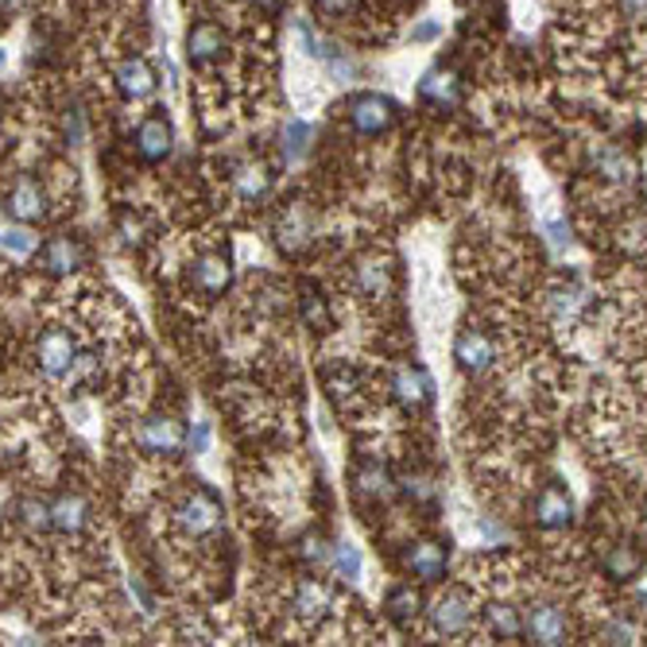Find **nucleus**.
Wrapping results in <instances>:
<instances>
[{
	"label": "nucleus",
	"mask_w": 647,
	"mask_h": 647,
	"mask_svg": "<svg viewBox=\"0 0 647 647\" xmlns=\"http://www.w3.org/2000/svg\"><path fill=\"white\" fill-rule=\"evenodd\" d=\"M225 51V32L218 24H210V20H202V24H194L187 32V59L194 66H205L213 63V59H222Z\"/></svg>",
	"instance_id": "nucleus-16"
},
{
	"label": "nucleus",
	"mask_w": 647,
	"mask_h": 647,
	"mask_svg": "<svg viewBox=\"0 0 647 647\" xmlns=\"http://www.w3.org/2000/svg\"><path fill=\"white\" fill-rule=\"evenodd\" d=\"M357 4H361V0H315L318 17H330V20H341V17H349V12H357Z\"/></svg>",
	"instance_id": "nucleus-32"
},
{
	"label": "nucleus",
	"mask_w": 647,
	"mask_h": 647,
	"mask_svg": "<svg viewBox=\"0 0 647 647\" xmlns=\"http://www.w3.org/2000/svg\"><path fill=\"white\" fill-rule=\"evenodd\" d=\"M253 4H261V9H276L279 0H253Z\"/></svg>",
	"instance_id": "nucleus-35"
},
{
	"label": "nucleus",
	"mask_w": 647,
	"mask_h": 647,
	"mask_svg": "<svg viewBox=\"0 0 647 647\" xmlns=\"http://www.w3.org/2000/svg\"><path fill=\"white\" fill-rule=\"evenodd\" d=\"M174 516H179V528L187 531V535H194V539L213 535V531L222 528V500L210 489H194L182 500Z\"/></svg>",
	"instance_id": "nucleus-2"
},
{
	"label": "nucleus",
	"mask_w": 647,
	"mask_h": 647,
	"mask_svg": "<svg viewBox=\"0 0 647 647\" xmlns=\"http://www.w3.org/2000/svg\"><path fill=\"white\" fill-rule=\"evenodd\" d=\"M426 616H431V632L435 636H462L474 624V597L454 585V590H446L435 605L426 608Z\"/></svg>",
	"instance_id": "nucleus-1"
},
{
	"label": "nucleus",
	"mask_w": 647,
	"mask_h": 647,
	"mask_svg": "<svg viewBox=\"0 0 647 647\" xmlns=\"http://www.w3.org/2000/svg\"><path fill=\"white\" fill-rule=\"evenodd\" d=\"M35 361H40V369L47 372V376H71L74 369H78V346H74V338L66 330H47L40 338V346H35Z\"/></svg>",
	"instance_id": "nucleus-6"
},
{
	"label": "nucleus",
	"mask_w": 647,
	"mask_h": 647,
	"mask_svg": "<svg viewBox=\"0 0 647 647\" xmlns=\"http://www.w3.org/2000/svg\"><path fill=\"white\" fill-rule=\"evenodd\" d=\"M566 632H570V621L562 613V605H554V601H535L523 613V636L531 644H543V647L566 644Z\"/></svg>",
	"instance_id": "nucleus-3"
},
{
	"label": "nucleus",
	"mask_w": 647,
	"mask_h": 647,
	"mask_svg": "<svg viewBox=\"0 0 647 647\" xmlns=\"http://www.w3.org/2000/svg\"><path fill=\"white\" fill-rule=\"evenodd\" d=\"M140 446L148 454H159V458H174L182 454V446L190 443V435L182 431V423H174L171 415H151L140 423Z\"/></svg>",
	"instance_id": "nucleus-5"
},
{
	"label": "nucleus",
	"mask_w": 647,
	"mask_h": 647,
	"mask_svg": "<svg viewBox=\"0 0 647 647\" xmlns=\"http://www.w3.org/2000/svg\"><path fill=\"white\" fill-rule=\"evenodd\" d=\"M117 89L128 97V102H144V97L156 94V71H151L140 55L125 59V63L117 66Z\"/></svg>",
	"instance_id": "nucleus-17"
},
{
	"label": "nucleus",
	"mask_w": 647,
	"mask_h": 647,
	"mask_svg": "<svg viewBox=\"0 0 647 647\" xmlns=\"http://www.w3.org/2000/svg\"><path fill=\"white\" fill-rule=\"evenodd\" d=\"M353 485H357V492L361 497H372V500H392L395 497V477H392V469L384 466V462H376V458H364L361 466L353 469Z\"/></svg>",
	"instance_id": "nucleus-15"
},
{
	"label": "nucleus",
	"mask_w": 647,
	"mask_h": 647,
	"mask_svg": "<svg viewBox=\"0 0 647 647\" xmlns=\"http://www.w3.org/2000/svg\"><path fill=\"white\" fill-rule=\"evenodd\" d=\"M171 144H174V128L163 113H148L136 128V151H140L144 163H163L171 156Z\"/></svg>",
	"instance_id": "nucleus-10"
},
{
	"label": "nucleus",
	"mask_w": 647,
	"mask_h": 647,
	"mask_svg": "<svg viewBox=\"0 0 647 647\" xmlns=\"http://www.w3.org/2000/svg\"><path fill=\"white\" fill-rule=\"evenodd\" d=\"M205 446H210V426H205V423H198L194 431H190V450H198V454H202Z\"/></svg>",
	"instance_id": "nucleus-34"
},
{
	"label": "nucleus",
	"mask_w": 647,
	"mask_h": 647,
	"mask_svg": "<svg viewBox=\"0 0 647 647\" xmlns=\"http://www.w3.org/2000/svg\"><path fill=\"white\" fill-rule=\"evenodd\" d=\"M333 574L346 577V582H357L361 577V551L353 543H333V559H330Z\"/></svg>",
	"instance_id": "nucleus-25"
},
{
	"label": "nucleus",
	"mask_w": 647,
	"mask_h": 647,
	"mask_svg": "<svg viewBox=\"0 0 647 647\" xmlns=\"http://www.w3.org/2000/svg\"><path fill=\"white\" fill-rule=\"evenodd\" d=\"M357 284H361V291H364V295L380 299V295L388 291V268H380L376 261H372V264H361V268H357Z\"/></svg>",
	"instance_id": "nucleus-27"
},
{
	"label": "nucleus",
	"mask_w": 647,
	"mask_h": 647,
	"mask_svg": "<svg viewBox=\"0 0 647 647\" xmlns=\"http://www.w3.org/2000/svg\"><path fill=\"white\" fill-rule=\"evenodd\" d=\"M418 97L431 102L435 109H454L458 105V78L450 71H431L418 86Z\"/></svg>",
	"instance_id": "nucleus-22"
},
{
	"label": "nucleus",
	"mask_w": 647,
	"mask_h": 647,
	"mask_svg": "<svg viewBox=\"0 0 647 647\" xmlns=\"http://www.w3.org/2000/svg\"><path fill=\"white\" fill-rule=\"evenodd\" d=\"M644 551H639L636 543H613L605 551V559H601V570H605L613 582H632V577H639V570H644Z\"/></svg>",
	"instance_id": "nucleus-19"
},
{
	"label": "nucleus",
	"mask_w": 647,
	"mask_h": 647,
	"mask_svg": "<svg viewBox=\"0 0 647 647\" xmlns=\"http://www.w3.org/2000/svg\"><path fill=\"white\" fill-rule=\"evenodd\" d=\"M431 376H426L418 364H403L400 372L392 376V395H395V403L400 407H407V411H423L426 403H431Z\"/></svg>",
	"instance_id": "nucleus-13"
},
{
	"label": "nucleus",
	"mask_w": 647,
	"mask_h": 647,
	"mask_svg": "<svg viewBox=\"0 0 647 647\" xmlns=\"http://www.w3.org/2000/svg\"><path fill=\"white\" fill-rule=\"evenodd\" d=\"M233 187H237V194L245 198V202H261L264 194H268L272 187V174L264 163H245L237 174H233Z\"/></svg>",
	"instance_id": "nucleus-23"
},
{
	"label": "nucleus",
	"mask_w": 647,
	"mask_h": 647,
	"mask_svg": "<svg viewBox=\"0 0 647 647\" xmlns=\"http://www.w3.org/2000/svg\"><path fill=\"white\" fill-rule=\"evenodd\" d=\"M20 9V0H4V12H17Z\"/></svg>",
	"instance_id": "nucleus-36"
},
{
	"label": "nucleus",
	"mask_w": 647,
	"mask_h": 647,
	"mask_svg": "<svg viewBox=\"0 0 647 647\" xmlns=\"http://www.w3.org/2000/svg\"><path fill=\"white\" fill-rule=\"evenodd\" d=\"M570 520H574V500H570V492L562 489V485H547L535 497V523L547 531H562V528H570Z\"/></svg>",
	"instance_id": "nucleus-14"
},
{
	"label": "nucleus",
	"mask_w": 647,
	"mask_h": 647,
	"mask_svg": "<svg viewBox=\"0 0 647 647\" xmlns=\"http://www.w3.org/2000/svg\"><path fill=\"white\" fill-rule=\"evenodd\" d=\"M4 210H9L12 222L40 225L43 218H47V194H43V187L35 179H20L17 187L9 190V198H4Z\"/></svg>",
	"instance_id": "nucleus-11"
},
{
	"label": "nucleus",
	"mask_w": 647,
	"mask_h": 647,
	"mask_svg": "<svg viewBox=\"0 0 647 647\" xmlns=\"http://www.w3.org/2000/svg\"><path fill=\"white\" fill-rule=\"evenodd\" d=\"M446 562H450V551L438 539H418V543H407V551H403V570L415 574L418 582H443Z\"/></svg>",
	"instance_id": "nucleus-7"
},
{
	"label": "nucleus",
	"mask_w": 647,
	"mask_h": 647,
	"mask_svg": "<svg viewBox=\"0 0 647 647\" xmlns=\"http://www.w3.org/2000/svg\"><path fill=\"white\" fill-rule=\"evenodd\" d=\"M454 361H458L462 372L477 376V372H485L492 361H497V346H492V338L485 330H477V326H466V330L454 338Z\"/></svg>",
	"instance_id": "nucleus-9"
},
{
	"label": "nucleus",
	"mask_w": 647,
	"mask_h": 647,
	"mask_svg": "<svg viewBox=\"0 0 647 647\" xmlns=\"http://www.w3.org/2000/svg\"><path fill=\"white\" fill-rule=\"evenodd\" d=\"M400 489H403V497L411 500V505H423V508H431L438 500V485L431 481V477H423V474H415V477H403L400 481Z\"/></svg>",
	"instance_id": "nucleus-26"
},
{
	"label": "nucleus",
	"mask_w": 647,
	"mask_h": 647,
	"mask_svg": "<svg viewBox=\"0 0 647 647\" xmlns=\"http://www.w3.org/2000/svg\"><path fill=\"white\" fill-rule=\"evenodd\" d=\"M346 117L361 136H380V132L392 128L395 105L388 102L384 94H353L349 97V105H346Z\"/></svg>",
	"instance_id": "nucleus-4"
},
{
	"label": "nucleus",
	"mask_w": 647,
	"mask_h": 647,
	"mask_svg": "<svg viewBox=\"0 0 647 647\" xmlns=\"http://www.w3.org/2000/svg\"><path fill=\"white\" fill-rule=\"evenodd\" d=\"M418 613H423V593L411 590V585H395V590H388V597H384L388 621L400 624V628H407Z\"/></svg>",
	"instance_id": "nucleus-20"
},
{
	"label": "nucleus",
	"mask_w": 647,
	"mask_h": 647,
	"mask_svg": "<svg viewBox=\"0 0 647 647\" xmlns=\"http://www.w3.org/2000/svg\"><path fill=\"white\" fill-rule=\"evenodd\" d=\"M35 248V237L28 233V225H12V230H4V256H28Z\"/></svg>",
	"instance_id": "nucleus-28"
},
{
	"label": "nucleus",
	"mask_w": 647,
	"mask_h": 647,
	"mask_svg": "<svg viewBox=\"0 0 647 647\" xmlns=\"http://www.w3.org/2000/svg\"><path fill=\"white\" fill-rule=\"evenodd\" d=\"M299 554H303V559H307V562H318V566H330L333 547L326 543L322 535H307V539H303V543H299Z\"/></svg>",
	"instance_id": "nucleus-29"
},
{
	"label": "nucleus",
	"mask_w": 647,
	"mask_h": 647,
	"mask_svg": "<svg viewBox=\"0 0 647 647\" xmlns=\"http://www.w3.org/2000/svg\"><path fill=\"white\" fill-rule=\"evenodd\" d=\"M303 310H307V322H310V326H326V322H330L322 295H315L310 287H303Z\"/></svg>",
	"instance_id": "nucleus-30"
},
{
	"label": "nucleus",
	"mask_w": 647,
	"mask_h": 647,
	"mask_svg": "<svg viewBox=\"0 0 647 647\" xmlns=\"http://www.w3.org/2000/svg\"><path fill=\"white\" fill-rule=\"evenodd\" d=\"M601 639H605V644H628V639H632V624L628 621L605 624V628H601Z\"/></svg>",
	"instance_id": "nucleus-33"
},
{
	"label": "nucleus",
	"mask_w": 647,
	"mask_h": 647,
	"mask_svg": "<svg viewBox=\"0 0 647 647\" xmlns=\"http://www.w3.org/2000/svg\"><path fill=\"white\" fill-rule=\"evenodd\" d=\"M233 284V268H230V256L222 253H202L194 264H190V287L205 299H218L225 295Z\"/></svg>",
	"instance_id": "nucleus-8"
},
{
	"label": "nucleus",
	"mask_w": 647,
	"mask_h": 647,
	"mask_svg": "<svg viewBox=\"0 0 647 647\" xmlns=\"http://www.w3.org/2000/svg\"><path fill=\"white\" fill-rule=\"evenodd\" d=\"M326 608H330V585H326L322 577H303V582L295 585V613L315 621Z\"/></svg>",
	"instance_id": "nucleus-21"
},
{
	"label": "nucleus",
	"mask_w": 647,
	"mask_h": 647,
	"mask_svg": "<svg viewBox=\"0 0 647 647\" xmlns=\"http://www.w3.org/2000/svg\"><path fill=\"white\" fill-rule=\"evenodd\" d=\"M307 125L303 120H287V132H284V148H287V156H303L307 151Z\"/></svg>",
	"instance_id": "nucleus-31"
},
{
	"label": "nucleus",
	"mask_w": 647,
	"mask_h": 647,
	"mask_svg": "<svg viewBox=\"0 0 647 647\" xmlns=\"http://www.w3.org/2000/svg\"><path fill=\"white\" fill-rule=\"evenodd\" d=\"M51 516H55V531H63V535H82L89 523V505L78 492H59V497L51 500Z\"/></svg>",
	"instance_id": "nucleus-18"
},
{
	"label": "nucleus",
	"mask_w": 647,
	"mask_h": 647,
	"mask_svg": "<svg viewBox=\"0 0 647 647\" xmlns=\"http://www.w3.org/2000/svg\"><path fill=\"white\" fill-rule=\"evenodd\" d=\"M489 624L497 636L505 639H520L523 636V613L516 605H492L489 608Z\"/></svg>",
	"instance_id": "nucleus-24"
},
{
	"label": "nucleus",
	"mask_w": 647,
	"mask_h": 647,
	"mask_svg": "<svg viewBox=\"0 0 647 647\" xmlns=\"http://www.w3.org/2000/svg\"><path fill=\"white\" fill-rule=\"evenodd\" d=\"M82 264H86V245H82L78 237H71V233L51 237L47 245L40 248V268L47 272V276H71Z\"/></svg>",
	"instance_id": "nucleus-12"
}]
</instances>
